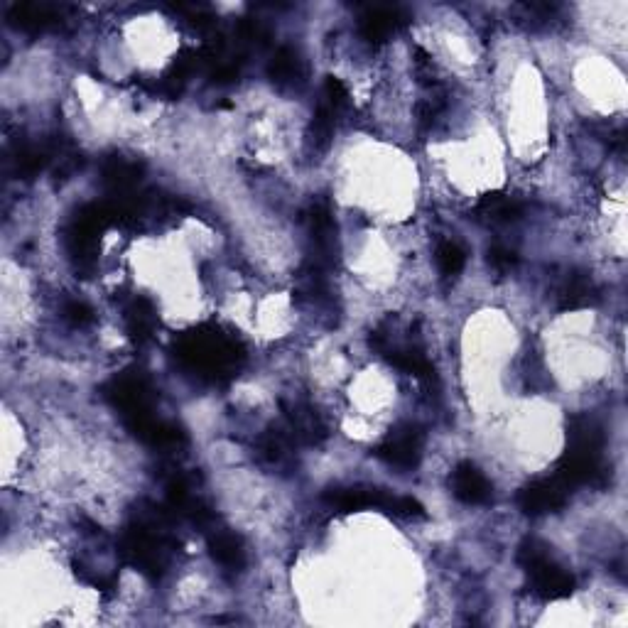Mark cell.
Returning a JSON list of instances; mask_svg holds the SVG:
<instances>
[{"label": "cell", "instance_id": "cb8c5ba5", "mask_svg": "<svg viewBox=\"0 0 628 628\" xmlns=\"http://www.w3.org/2000/svg\"><path fill=\"white\" fill-rule=\"evenodd\" d=\"M337 118H339L337 108L324 104V101L317 106V111H314L312 123H310V133H307V138H310V145L314 150H324L329 143H332L334 128H337Z\"/></svg>", "mask_w": 628, "mask_h": 628}, {"label": "cell", "instance_id": "44dd1931", "mask_svg": "<svg viewBox=\"0 0 628 628\" xmlns=\"http://www.w3.org/2000/svg\"><path fill=\"white\" fill-rule=\"evenodd\" d=\"M268 79L278 86H290L305 79V59L295 47H278L268 62Z\"/></svg>", "mask_w": 628, "mask_h": 628}, {"label": "cell", "instance_id": "4fadbf2b", "mask_svg": "<svg viewBox=\"0 0 628 628\" xmlns=\"http://www.w3.org/2000/svg\"><path fill=\"white\" fill-rule=\"evenodd\" d=\"M145 167L138 160H128L123 155H108L101 162V182L108 189V197H121V194L138 192L143 182Z\"/></svg>", "mask_w": 628, "mask_h": 628}, {"label": "cell", "instance_id": "52a82bcc", "mask_svg": "<svg viewBox=\"0 0 628 628\" xmlns=\"http://www.w3.org/2000/svg\"><path fill=\"white\" fill-rule=\"evenodd\" d=\"M567 496H570V486L562 484L555 474L543 476L518 491V508L525 516H548L565 508Z\"/></svg>", "mask_w": 628, "mask_h": 628}, {"label": "cell", "instance_id": "30bf717a", "mask_svg": "<svg viewBox=\"0 0 628 628\" xmlns=\"http://www.w3.org/2000/svg\"><path fill=\"white\" fill-rule=\"evenodd\" d=\"M64 5L52 3H15L8 8V23L23 32H45L64 23Z\"/></svg>", "mask_w": 628, "mask_h": 628}, {"label": "cell", "instance_id": "f546056e", "mask_svg": "<svg viewBox=\"0 0 628 628\" xmlns=\"http://www.w3.org/2000/svg\"><path fill=\"white\" fill-rule=\"evenodd\" d=\"M324 104H329L332 108H337L341 113V108L349 104V91L346 86L341 84V79L337 77H327L324 79V96H322Z\"/></svg>", "mask_w": 628, "mask_h": 628}, {"label": "cell", "instance_id": "277c9868", "mask_svg": "<svg viewBox=\"0 0 628 628\" xmlns=\"http://www.w3.org/2000/svg\"><path fill=\"white\" fill-rule=\"evenodd\" d=\"M422 447H425V432L422 427L405 422V425L393 427L386 440L376 447V457L383 459L388 467L400 471L418 469L422 459Z\"/></svg>", "mask_w": 628, "mask_h": 628}, {"label": "cell", "instance_id": "e0dca14e", "mask_svg": "<svg viewBox=\"0 0 628 628\" xmlns=\"http://www.w3.org/2000/svg\"><path fill=\"white\" fill-rule=\"evenodd\" d=\"M295 445L288 427H270L261 435L258 440V454L275 469H285L290 467L292 459H295Z\"/></svg>", "mask_w": 628, "mask_h": 628}, {"label": "cell", "instance_id": "9a60e30c", "mask_svg": "<svg viewBox=\"0 0 628 628\" xmlns=\"http://www.w3.org/2000/svg\"><path fill=\"white\" fill-rule=\"evenodd\" d=\"M8 167L13 175L23 177V180H32L40 172L52 167V143L50 138L42 143H18L8 153Z\"/></svg>", "mask_w": 628, "mask_h": 628}, {"label": "cell", "instance_id": "3957f363", "mask_svg": "<svg viewBox=\"0 0 628 628\" xmlns=\"http://www.w3.org/2000/svg\"><path fill=\"white\" fill-rule=\"evenodd\" d=\"M101 393L118 410V415H121L126 425L145 418V415H153L155 388L150 383L148 373L140 371V368H126L118 376H113L101 388Z\"/></svg>", "mask_w": 628, "mask_h": 628}, {"label": "cell", "instance_id": "6da1fadb", "mask_svg": "<svg viewBox=\"0 0 628 628\" xmlns=\"http://www.w3.org/2000/svg\"><path fill=\"white\" fill-rule=\"evenodd\" d=\"M175 356L199 378L219 383L231 378L243 361V349L214 327H199L175 341Z\"/></svg>", "mask_w": 628, "mask_h": 628}, {"label": "cell", "instance_id": "5b68a950", "mask_svg": "<svg viewBox=\"0 0 628 628\" xmlns=\"http://www.w3.org/2000/svg\"><path fill=\"white\" fill-rule=\"evenodd\" d=\"M307 231H310L312 241V263L329 268L334 263V253H337V221L332 216V207L327 199H317L307 209Z\"/></svg>", "mask_w": 628, "mask_h": 628}, {"label": "cell", "instance_id": "4dcf8cb0", "mask_svg": "<svg viewBox=\"0 0 628 628\" xmlns=\"http://www.w3.org/2000/svg\"><path fill=\"white\" fill-rule=\"evenodd\" d=\"M393 516L398 518H425V506L418 501V498L413 496H393V503H391V511Z\"/></svg>", "mask_w": 628, "mask_h": 628}, {"label": "cell", "instance_id": "ffe728a7", "mask_svg": "<svg viewBox=\"0 0 628 628\" xmlns=\"http://www.w3.org/2000/svg\"><path fill=\"white\" fill-rule=\"evenodd\" d=\"M157 327V310L148 297H133L126 305V332L135 344H145Z\"/></svg>", "mask_w": 628, "mask_h": 628}, {"label": "cell", "instance_id": "ac0fdd59", "mask_svg": "<svg viewBox=\"0 0 628 628\" xmlns=\"http://www.w3.org/2000/svg\"><path fill=\"white\" fill-rule=\"evenodd\" d=\"M597 300H599L597 285H594L592 278L584 273L567 275L560 292H557V307H560L562 312L584 310V307L594 305Z\"/></svg>", "mask_w": 628, "mask_h": 628}, {"label": "cell", "instance_id": "8992f818", "mask_svg": "<svg viewBox=\"0 0 628 628\" xmlns=\"http://www.w3.org/2000/svg\"><path fill=\"white\" fill-rule=\"evenodd\" d=\"M555 476L570 489L572 486H604L609 479V469L604 464V454L565 449L555 467Z\"/></svg>", "mask_w": 628, "mask_h": 628}, {"label": "cell", "instance_id": "4316f807", "mask_svg": "<svg viewBox=\"0 0 628 628\" xmlns=\"http://www.w3.org/2000/svg\"><path fill=\"white\" fill-rule=\"evenodd\" d=\"M62 317L67 319L72 327H89V324L96 319V314H94V310H91L89 302L77 300V297H74V300L64 302Z\"/></svg>", "mask_w": 628, "mask_h": 628}, {"label": "cell", "instance_id": "7c38bea8", "mask_svg": "<svg viewBox=\"0 0 628 628\" xmlns=\"http://www.w3.org/2000/svg\"><path fill=\"white\" fill-rule=\"evenodd\" d=\"M449 489H452L454 498H459V501L467 503V506H484V503H489L491 496H494L491 481L486 479L484 471L471 462H459L457 467L452 469Z\"/></svg>", "mask_w": 628, "mask_h": 628}, {"label": "cell", "instance_id": "484cf974", "mask_svg": "<svg viewBox=\"0 0 628 628\" xmlns=\"http://www.w3.org/2000/svg\"><path fill=\"white\" fill-rule=\"evenodd\" d=\"M236 40L241 50L243 47H263L268 45L270 30L261 23V20L243 18L241 23L236 25Z\"/></svg>", "mask_w": 628, "mask_h": 628}, {"label": "cell", "instance_id": "d6986e66", "mask_svg": "<svg viewBox=\"0 0 628 628\" xmlns=\"http://www.w3.org/2000/svg\"><path fill=\"white\" fill-rule=\"evenodd\" d=\"M209 555L216 565L224 570L238 572L246 567V550H243V540L238 535L229 533V530H214L209 535Z\"/></svg>", "mask_w": 628, "mask_h": 628}, {"label": "cell", "instance_id": "603a6c76", "mask_svg": "<svg viewBox=\"0 0 628 628\" xmlns=\"http://www.w3.org/2000/svg\"><path fill=\"white\" fill-rule=\"evenodd\" d=\"M383 354L388 356V361H391L395 368L410 373V376L422 378V381L435 378V366L430 364V359H427L420 349H386Z\"/></svg>", "mask_w": 628, "mask_h": 628}, {"label": "cell", "instance_id": "d4e9b609", "mask_svg": "<svg viewBox=\"0 0 628 628\" xmlns=\"http://www.w3.org/2000/svg\"><path fill=\"white\" fill-rule=\"evenodd\" d=\"M435 261H437V268H440V273L447 275V278H452V275L462 273L464 263H467V253H464V248L459 246V243L442 241L435 251Z\"/></svg>", "mask_w": 628, "mask_h": 628}, {"label": "cell", "instance_id": "8fae6325", "mask_svg": "<svg viewBox=\"0 0 628 628\" xmlns=\"http://www.w3.org/2000/svg\"><path fill=\"white\" fill-rule=\"evenodd\" d=\"M285 410V420H288V430L292 435V440L297 445H322L329 435L327 422L322 420V415L307 403H283Z\"/></svg>", "mask_w": 628, "mask_h": 628}, {"label": "cell", "instance_id": "5bb4252c", "mask_svg": "<svg viewBox=\"0 0 628 628\" xmlns=\"http://www.w3.org/2000/svg\"><path fill=\"white\" fill-rule=\"evenodd\" d=\"M408 13L400 8H391V5H376V8H366L359 18V32L368 45H381L388 37L395 35L408 25Z\"/></svg>", "mask_w": 628, "mask_h": 628}, {"label": "cell", "instance_id": "2e32d148", "mask_svg": "<svg viewBox=\"0 0 628 628\" xmlns=\"http://www.w3.org/2000/svg\"><path fill=\"white\" fill-rule=\"evenodd\" d=\"M604 427L589 415H575L567 422V449L589 454H604Z\"/></svg>", "mask_w": 628, "mask_h": 628}, {"label": "cell", "instance_id": "7a4b0ae2", "mask_svg": "<svg viewBox=\"0 0 628 628\" xmlns=\"http://www.w3.org/2000/svg\"><path fill=\"white\" fill-rule=\"evenodd\" d=\"M111 224L113 219L106 202L84 204V207L74 211L67 229H64V246H67L74 268L81 270V273H91L96 268L101 234Z\"/></svg>", "mask_w": 628, "mask_h": 628}, {"label": "cell", "instance_id": "ba28073f", "mask_svg": "<svg viewBox=\"0 0 628 628\" xmlns=\"http://www.w3.org/2000/svg\"><path fill=\"white\" fill-rule=\"evenodd\" d=\"M528 572L530 589L535 597L545 599V602H557V599H567L575 592V577L567 570H562L550 555L540 557L533 565L523 567Z\"/></svg>", "mask_w": 628, "mask_h": 628}, {"label": "cell", "instance_id": "83f0119b", "mask_svg": "<svg viewBox=\"0 0 628 628\" xmlns=\"http://www.w3.org/2000/svg\"><path fill=\"white\" fill-rule=\"evenodd\" d=\"M175 13L184 15L187 23L199 27V30H209V27L216 25V15L209 8H204V5H177Z\"/></svg>", "mask_w": 628, "mask_h": 628}, {"label": "cell", "instance_id": "7402d4cb", "mask_svg": "<svg viewBox=\"0 0 628 628\" xmlns=\"http://www.w3.org/2000/svg\"><path fill=\"white\" fill-rule=\"evenodd\" d=\"M474 214L479 216V219L489 221V224H511V221L521 219L523 216V204L518 202V199L508 197V194L491 192L486 194V197H481Z\"/></svg>", "mask_w": 628, "mask_h": 628}, {"label": "cell", "instance_id": "9c48e42d", "mask_svg": "<svg viewBox=\"0 0 628 628\" xmlns=\"http://www.w3.org/2000/svg\"><path fill=\"white\" fill-rule=\"evenodd\" d=\"M324 503L341 513L364 511V508H381L388 513L393 494L386 489H376V486H334V489L324 491Z\"/></svg>", "mask_w": 628, "mask_h": 628}, {"label": "cell", "instance_id": "f1b7e54d", "mask_svg": "<svg viewBox=\"0 0 628 628\" xmlns=\"http://www.w3.org/2000/svg\"><path fill=\"white\" fill-rule=\"evenodd\" d=\"M486 261H489V265L494 270H498V273H508V270H513L518 265V253L513 251V248H506V246H491L489 253H486Z\"/></svg>", "mask_w": 628, "mask_h": 628}]
</instances>
